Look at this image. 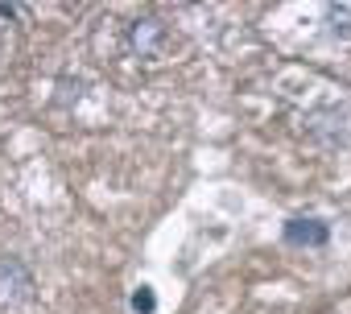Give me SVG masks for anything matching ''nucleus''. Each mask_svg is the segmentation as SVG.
Segmentation results:
<instances>
[{
    "mask_svg": "<svg viewBox=\"0 0 351 314\" xmlns=\"http://www.w3.org/2000/svg\"><path fill=\"white\" fill-rule=\"evenodd\" d=\"M34 298V277L17 256H0V306H21Z\"/></svg>",
    "mask_w": 351,
    "mask_h": 314,
    "instance_id": "1",
    "label": "nucleus"
},
{
    "mask_svg": "<svg viewBox=\"0 0 351 314\" xmlns=\"http://www.w3.org/2000/svg\"><path fill=\"white\" fill-rule=\"evenodd\" d=\"M281 236H285V244H293V248H322V244L330 240V228H326L322 219H289Z\"/></svg>",
    "mask_w": 351,
    "mask_h": 314,
    "instance_id": "2",
    "label": "nucleus"
},
{
    "mask_svg": "<svg viewBox=\"0 0 351 314\" xmlns=\"http://www.w3.org/2000/svg\"><path fill=\"white\" fill-rule=\"evenodd\" d=\"M161 34H165L161 21H136V25H132V46H136L141 54H153V46L161 42Z\"/></svg>",
    "mask_w": 351,
    "mask_h": 314,
    "instance_id": "3",
    "label": "nucleus"
},
{
    "mask_svg": "<svg viewBox=\"0 0 351 314\" xmlns=\"http://www.w3.org/2000/svg\"><path fill=\"white\" fill-rule=\"evenodd\" d=\"M153 306H157V302H153V289L141 285V289L132 293V310H136V314H153Z\"/></svg>",
    "mask_w": 351,
    "mask_h": 314,
    "instance_id": "4",
    "label": "nucleus"
}]
</instances>
